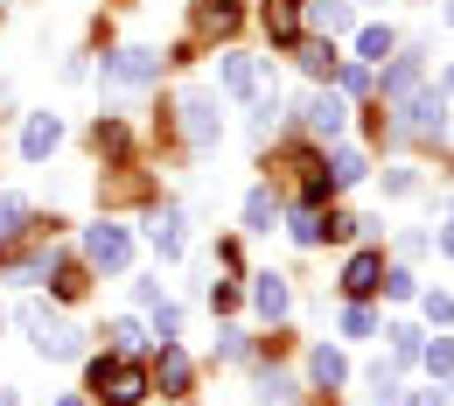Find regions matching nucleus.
Masks as SVG:
<instances>
[{"mask_svg": "<svg viewBox=\"0 0 454 406\" xmlns=\"http://www.w3.org/2000/svg\"><path fill=\"white\" fill-rule=\"evenodd\" d=\"M57 294H84V274H77V267H57Z\"/></svg>", "mask_w": 454, "mask_h": 406, "instance_id": "obj_34", "label": "nucleus"}, {"mask_svg": "<svg viewBox=\"0 0 454 406\" xmlns=\"http://www.w3.org/2000/svg\"><path fill=\"white\" fill-rule=\"evenodd\" d=\"M441 92H448V99H454V70H448V77H441Z\"/></svg>", "mask_w": 454, "mask_h": 406, "instance_id": "obj_37", "label": "nucleus"}, {"mask_svg": "<svg viewBox=\"0 0 454 406\" xmlns=\"http://www.w3.org/2000/svg\"><path fill=\"white\" fill-rule=\"evenodd\" d=\"M342 330L349 337H371V308H342Z\"/></svg>", "mask_w": 454, "mask_h": 406, "instance_id": "obj_32", "label": "nucleus"}, {"mask_svg": "<svg viewBox=\"0 0 454 406\" xmlns=\"http://www.w3.org/2000/svg\"><path fill=\"white\" fill-rule=\"evenodd\" d=\"M412 182H419L412 169H392V175H385V189H392V196H412Z\"/></svg>", "mask_w": 454, "mask_h": 406, "instance_id": "obj_33", "label": "nucleus"}, {"mask_svg": "<svg viewBox=\"0 0 454 406\" xmlns=\"http://www.w3.org/2000/svg\"><path fill=\"white\" fill-rule=\"evenodd\" d=\"M385 337H392V344H398V364H405V357H419V350H427V344H419V330H412V322H392V330H385Z\"/></svg>", "mask_w": 454, "mask_h": 406, "instance_id": "obj_23", "label": "nucleus"}, {"mask_svg": "<svg viewBox=\"0 0 454 406\" xmlns=\"http://www.w3.org/2000/svg\"><path fill=\"white\" fill-rule=\"evenodd\" d=\"M342 288H349V294L385 288V259H378V252H356V259H349V274H342Z\"/></svg>", "mask_w": 454, "mask_h": 406, "instance_id": "obj_12", "label": "nucleus"}, {"mask_svg": "<svg viewBox=\"0 0 454 406\" xmlns=\"http://www.w3.org/2000/svg\"><path fill=\"white\" fill-rule=\"evenodd\" d=\"M419 357H427V364H434L441 378H448V371H454V344H448V337H441V344H427V350H419Z\"/></svg>", "mask_w": 454, "mask_h": 406, "instance_id": "obj_27", "label": "nucleus"}, {"mask_svg": "<svg viewBox=\"0 0 454 406\" xmlns=\"http://www.w3.org/2000/svg\"><path fill=\"white\" fill-rule=\"evenodd\" d=\"M349 21H356V14H349L342 0H322V7H315V28H322V36H349Z\"/></svg>", "mask_w": 454, "mask_h": 406, "instance_id": "obj_17", "label": "nucleus"}, {"mask_svg": "<svg viewBox=\"0 0 454 406\" xmlns=\"http://www.w3.org/2000/svg\"><path fill=\"white\" fill-rule=\"evenodd\" d=\"M329 182H342V189H349V182H364V155H349V147H342L336 162H329Z\"/></svg>", "mask_w": 454, "mask_h": 406, "instance_id": "obj_21", "label": "nucleus"}, {"mask_svg": "<svg viewBox=\"0 0 454 406\" xmlns=\"http://www.w3.org/2000/svg\"><path fill=\"white\" fill-rule=\"evenodd\" d=\"M308 371H315V386H342V378H349V357H342V350H315V364H308Z\"/></svg>", "mask_w": 454, "mask_h": 406, "instance_id": "obj_15", "label": "nucleus"}, {"mask_svg": "<svg viewBox=\"0 0 454 406\" xmlns=\"http://www.w3.org/2000/svg\"><path fill=\"white\" fill-rule=\"evenodd\" d=\"M412 406H448V400H441V393H419V400H412Z\"/></svg>", "mask_w": 454, "mask_h": 406, "instance_id": "obj_35", "label": "nucleus"}, {"mask_svg": "<svg viewBox=\"0 0 454 406\" xmlns=\"http://www.w3.org/2000/svg\"><path fill=\"white\" fill-rule=\"evenodd\" d=\"M182 133H189L196 147H210V140H217V106H210L203 92H189V99H182Z\"/></svg>", "mask_w": 454, "mask_h": 406, "instance_id": "obj_4", "label": "nucleus"}, {"mask_svg": "<svg viewBox=\"0 0 454 406\" xmlns=\"http://www.w3.org/2000/svg\"><path fill=\"white\" fill-rule=\"evenodd\" d=\"M106 344H113V350H133V344H140V322H133V315L106 322Z\"/></svg>", "mask_w": 454, "mask_h": 406, "instance_id": "obj_22", "label": "nucleus"}, {"mask_svg": "<svg viewBox=\"0 0 454 406\" xmlns=\"http://www.w3.org/2000/svg\"><path fill=\"white\" fill-rule=\"evenodd\" d=\"M21 232H28V196H0V245H14Z\"/></svg>", "mask_w": 454, "mask_h": 406, "instance_id": "obj_14", "label": "nucleus"}, {"mask_svg": "<svg viewBox=\"0 0 454 406\" xmlns=\"http://www.w3.org/2000/svg\"><path fill=\"white\" fill-rule=\"evenodd\" d=\"M63 406H77V400H63Z\"/></svg>", "mask_w": 454, "mask_h": 406, "instance_id": "obj_40", "label": "nucleus"}, {"mask_svg": "<svg viewBox=\"0 0 454 406\" xmlns=\"http://www.w3.org/2000/svg\"><path fill=\"white\" fill-rule=\"evenodd\" d=\"M356 50H364V57H392V28H364Z\"/></svg>", "mask_w": 454, "mask_h": 406, "instance_id": "obj_26", "label": "nucleus"}, {"mask_svg": "<svg viewBox=\"0 0 454 406\" xmlns=\"http://www.w3.org/2000/svg\"><path fill=\"white\" fill-rule=\"evenodd\" d=\"M405 126H412V133H441V126H448L441 99H434V92H412V99H405Z\"/></svg>", "mask_w": 454, "mask_h": 406, "instance_id": "obj_10", "label": "nucleus"}, {"mask_svg": "<svg viewBox=\"0 0 454 406\" xmlns=\"http://www.w3.org/2000/svg\"><path fill=\"white\" fill-rule=\"evenodd\" d=\"M301 70H308V77H329V70H336V50H329V43H308V50H301Z\"/></svg>", "mask_w": 454, "mask_h": 406, "instance_id": "obj_20", "label": "nucleus"}, {"mask_svg": "<svg viewBox=\"0 0 454 406\" xmlns=\"http://www.w3.org/2000/svg\"><path fill=\"white\" fill-rule=\"evenodd\" d=\"M217 77H224V92H231V99H252V92H259V63H252V57H238V50H224Z\"/></svg>", "mask_w": 454, "mask_h": 406, "instance_id": "obj_7", "label": "nucleus"}, {"mask_svg": "<svg viewBox=\"0 0 454 406\" xmlns=\"http://www.w3.org/2000/svg\"><path fill=\"white\" fill-rule=\"evenodd\" d=\"M273 126H280V92H273V99H259V119H252V140H266Z\"/></svg>", "mask_w": 454, "mask_h": 406, "instance_id": "obj_24", "label": "nucleus"}, {"mask_svg": "<svg viewBox=\"0 0 454 406\" xmlns=\"http://www.w3.org/2000/svg\"><path fill=\"white\" fill-rule=\"evenodd\" d=\"M441 252H454V225H448V232H441Z\"/></svg>", "mask_w": 454, "mask_h": 406, "instance_id": "obj_36", "label": "nucleus"}, {"mask_svg": "<svg viewBox=\"0 0 454 406\" xmlns=\"http://www.w3.org/2000/svg\"><path fill=\"white\" fill-rule=\"evenodd\" d=\"M0 322H7V315H0Z\"/></svg>", "mask_w": 454, "mask_h": 406, "instance_id": "obj_41", "label": "nucleus"}, {"mask_svg": "<svg viewBox=\"0 0 454 406\" xmlns=\"http://www.w3.org/2000/svg\"><path fill=\"white\" fill-rule=\"evenodd\" d=\"M259 400H266V406H294V386H286L280 371H273V378H266V386H259Z\"/></svg>", "mask_w": 454, "mask_h": 406, "instance_id": "obj_28", "label": "nucleus"}, {"mask_svg": "<svg viewBox=\"0 0 454 406\" xmlns=\"http://www.w3.org/2000/svg\"><path fill=\"white\" fill-rule=\"evenodd\" d=\"M412 92H419V57H398L392 70H385V99H398V106H405Z\"/></svg>", "mask_w": 454, "mask_h": 406, "instance_id": "obj_13", "label": "nucleus"}, {"mask_svg": "<svg viewBox=\"0 0 454 406\" xmlns=\"http://www.w3.org/2000/svg\"><path fill=\"white\" fill-rule=\"evenodd\" d=\"M84 259L106 267V274H119V267L133 259V238L119 232V225H91V232H84Z\"/></svg>", "mask_w": 454, "mask_h": 406, "instance_id": "obj_3", "label": "nucleus"}, {"mask_svg": "<svg viewBox=\"0 0 454 406\" xmlns=\"http://www.w3.org/2000/svg\"><path fill=\"white\" fill-rule=\"evenodd\" d=\"M252 308H259L266 322H280V315H286V281H280V274H259V281H252Z\"/></svg>", "mask_w": 454, "mask_h": 406, "instance_id": "obj_11", "label": "nucleus"}, {"mask_svg": "<svg viewBox=\"0 0 454 406\" xmlns=\"http://www.w3.org/2000/svg\"><path fill=\"white\" fill-rule=\"evenodd\" d=\"M427 315H434V322L448 330V322H454V301H448V294H441V288H434V294H427Z\"/></svg>", "mask_w": 454, "mask_h": 406, "instance_id": "obj_30", "label": "nucleus"}, {"mask_svg": "<svg viewBox=\"0 0 454 406\" xmlns=\"http://www.w3.org/2000/svg\"><path fill=\"white\" fill-rule=\"evenodd\" d=\"M385 288H392L398 301H405V294H419V281H412V274H405V267H392V274H385Z\"/></svg>", "mask_w": 454, "mask_h": 406, "instance_id": "obj_31", "label": "nucleus"}, {"mask_svg": "<svg viewBox=\"0 0 454 406\" xmlns=\"http://www.w3.org/2000/svg\"><path fill=\"white\" fill-rule=\"evenodd\" d=\"M154 70H161V57H154V50H119V57L106 63V77H113V84H147Z\"/></svg>", "mask_w": 454, "mask_h": 406, "instance_id": "obj_6", "label": "nucleus"}, {"mask_svg": "<svg viewBox=\"0 0 454 406\" xmlns=\"http://www.w3.org/2000/svg\"><path fill=\"white\" fill-rule=\"evenodd\" d=\"M448 21H454V0H448Z\"/></svg>", "mask_w": 454, "mask_h": 406, "instance_id": "obj_39", "label": "nucleus"}, {"mask_svg": "<svg viewBox=\"0 0 454 406\" xmlns=\"http://www.w3.org/2000/svg\"><path fill=\"white\" fill-rule=\"evenodd\" d=\"M147 364H126V357H91V393L106 406H140L147 400Z\"/></svg>", "mask_w": 454, "mask_h": 406, "instance_id": "obj_1", "label": "nucleus"}, {"mask_svg": "<svg viewBox=\"0 0 454 406\" xmlns=\"http://www.w3.org/2000/svg\"><path fill=\"white\" fill-rule=\"evenodd\" d=\"M203 28H210V36H231V28H238V7H231V0H210V7H203Z\"/></svg>", "mask_w": 454, "mask_h": 406, "instance_id": "obj_19", "label": "nucleus"}, {"mask_svg": "<svg viewBox=\"0 0 454 406\" xmlns=\"http://www.w3.org/2000/svg\"><path fill=\"white\" fill-rule=\"evenodd\" d=\"M322 232H329V218H322V211H301V218H294V238H301V245H315Z\"/></svg>", "mask_w": 454, "mask_h": 406, "instance_id": "obj_25", "label": "nucleus"}, {"mask_svg": "<svg viewBox=\"0 0 454 406\" xmlns=\"http://www.w3.org/2000/svg\"><path fill=\"white\" fill-rule=\"evenodd\" d=\"M273 218H280L273 189H252V196H245V225H252V232H273Z\"/></svg>", "mask_w": 454, "mask_h": 406, "instance_id": "obj_16", "label": "nucleus"}, {"mask_svg": "<svg viewBox=\"0 0 454 406\" xmlns=\"http://www.w3.org/2000/svg\"><path fill=\"white\" fill-rule=\"evenodd\" d=\"M154 378H161V393H168V400H182L196 371H189V357H182L175 344H161V364H154Z\"/></svg>", "mask_w": 454, "mask_h": 406, "instance_id": "obj_8", "label": "nucleus"}, {"mask_svg": "<svg viewBox=\"0 0 454 406\" xmlns=\"http://www.w3.org/2000/svg\"><path fill=\"white\" fill-rule=\"evenodd\" d=\"M98 147H106V155H126V126H106V119H98Z\"/></svg>", "mask_w": 454, "mask_h": 406, "instance_id": "obj_29", "label": "nucleus"}, {"mask_svg": "<svg viewBox=\"0 0 454 406\" xmlns=\"http://www.w3.org/2000/svg\"><path fill=\"white\" fill-rule=\"evenodd\" d=\"M0 406H14V393H0Z\"/></svg>", "mask_w": 454, "mask_h": 406, "instance_id": "obj_38", "label": "nucleus"}, {"mask_svg": "<svg viewBox=\"0 0 454 406\" xmlns=\"http://www.w3.org/2000/svg\"><path fill=\"white\" fill-rule=\"evenodd\" d=\"M57 140H63V119L57 113H35V119H28V133H21V155H28V162H50Z\"/></svg>", "mask_w": 454, "mask_h": 406, "instance_id": "obj_5", "label": "nucleus"}, {"mask_svg": "<svg viewBox=\"0 0 454 406\" xmlns=\"http://www.w3.org/2000/svg\"><path fill=\"white\" fill-rule=\"evenodd\" d=\"M154 245H161V259H175V252H182V218H175V211H161V218H154Z\"/></svg>", "mask_w": 454, "mask_h": 406, "instance_id": "obj_18", "label": "nucleus"}, {"mask_svg": "<svg viewBox=\"0 0 454 406\" xmlns=\"http://www.w3.org/2000/svg\"><path fill=\"white\" fill-rule=\"evenodd\" d=\"M21 330H28V344L43 350V357H77V337L63 330V315L50 301H21Z\"/></svg>", "mask_w": 454, "mask_h": 406, "instance_id": "obj_2", "label": "nucleus"}, {"mask_svg": "<svg viewBox=\"0 0 454 406\" xmlns=\"http://www.w3.org/2000/svg\"><path fill=\"white\" fill-rule=\"evenodd\" d=\"M342 119H349V113H342V99H336V92H315V99H308V126H315L322 140H336V133H342Z\"/></svg>", "mask_w": 454, "mask_h": 406, "instance_id": "obj_9", "label": "nucleus"}]
</instances>
